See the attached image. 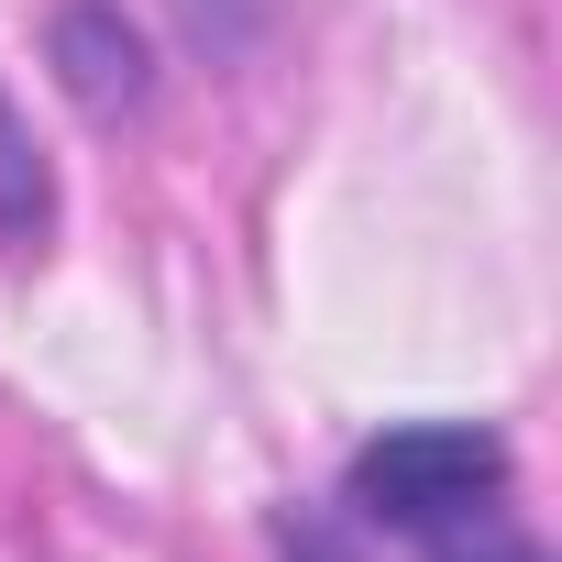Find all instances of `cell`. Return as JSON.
I'll use <instances>...</instances> for the list:
<instances>
[{
	"label": "cell",
	"instance_id": "obj_1",
	"mask_svg": "<svg viewBox=\"0 0 562 562\" xmlns=\"http://www.w3.org/2000/svg\"><path fill=\"white\" fill-rule=\"evenodd\" d=\"M496 496H518L507 430H485V419H397V430L353 441L331 507L364 540H430V529H452V518H474Z\"/></svg>",
	"mask_w": 562,
	"mask_h": 562
},
{
	"label": "cell",
	"instance_id": "obj_2",
	"mask_svg": "<svg viewBox=\"0 0 562 562\" xmlns=\"http://www.w3.org/2000/svg\"><path fill=\"white\" fill-rule=\"evenodd\" d=\"M45 67H56L67 111L100 122V133H122V122L155 111V45H144V23L122 12V0H56V23H45Z\"/></svg>",
	"mask_w": 562,
	"mask_h": 562
},
{
	"label": "cell",
	"instance_id": "obj_3",
	"mask_svg": "<svg viewBox=\"0 0 562 562\" xmlns=\"http://www.w3.org/2000/svg\"><path fill=\"white\" fill-rule=\"evenodd\" d=\"M177 45L210 67V78H243L276 56V34H288V0H166Z\"/></svg>",
	"mask_w": 562,
	"mask_h": 562
},
{
	"label": "cell",
	"instance_id": "obj_4",
	"mask_svg": "<svg viewBox=\"0 0 562 562\" xmlns=\"http://www.w3.org/2000/svg\"><path fill=\"white\" fill-rule=\"evenodd\" d=\"M45 232H56V166H45L23 100L0 89V243H12V254H45Z\"/></svg>",
	"mask_w": 562,
	"mask_h": 562
},
{
	"label": "cell",
	"instance_id": "obj_5",
	"mask_svg": "<svg viewBox=\"0 0 562 562\" xmlns=\"http://www.w3.org/2000/svg\"><path fill=\"white\" fill-rule=\"evenodd\" d=\"M419 562H551L540 551V529L496 496V507H474V518H452V529H430V540H408Z\"/></svg>",
	"mask_w": 562,
	"mask_h": 562
},
{
	"label": "cell",
	"instance_id": "obj_6",
	"mask_svg": "<svg viewBox=\"0 0 562 562\" xmlns=\"http://www.w3.org/2000/svg\"><path fill=\"white\" fill-rule=\"evenodd\" d=\"M265 540H276V562H386L342 507H299V496H288V507H265Z\"/></svg>",
	"mask_w": 562,
	"mask_h": 562
}]
</instances>
